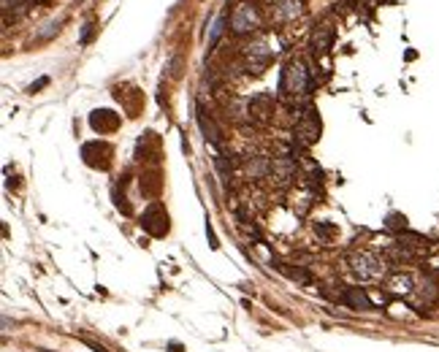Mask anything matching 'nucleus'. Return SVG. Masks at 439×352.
<instances>
[{"instance_id": "obj_1", "label": "nucleus", "mask_w": 439, "mask_h": 352, "mask_svg": "<svg viewBox=\"0 0 439 352\" xmlns=\"http://www.w3.org/2000/svg\"><path fill=\"white\" fill-rule=\"evenodd\" d=\"M350 271L355 273L360 282L382 279L385 277V263L374 252H355V255H350Z\"/></svg>"}, {"instance_id": "obj_2", "label": "nucleus", "mask_w": 439, "mask_h": 352, "mask_svg": "<svg viewBox=\"0 0 439 352\" xmlns=\"http://www.w3.org/2000/svg\"><path fill=\"white\" fill-rule=\"evenodd\" d=\"M279 90H282V92H290V95H309L312 82H309L307 68H304L301 62H290V65L282 70Z\"/></svg>"}, {"instance_id": "obj_3", "label": "nucleus", "mask_w": 439, "mask_h": 352, "mask_svg": "<svg viewBox=\"0 0 439 352\" xmlns=\"http://www.w3.org/2000/svg\"><path fill=\"white\" fill-rule=\"evenodd\" d=\"M296 136L301 138V144H312V141L320 136V120H317V114L312 111V108L301 116L299 128H296Z\"/></svg>"}, {"instance_id": "obj_4", "label": "nucleus", "mask_w": 439, "mask_h": 352, "mask_svg": "<svg viewBox=\"0 0 439 352\" xmlns=\"http://www.w3.org/2000/svg\"><path fill=\"white\" fill-rule=\"evenodd\" d=\"M141 225H144L152 236H163V233H166L163 225H168V217H166V211H163L160 206H152L144 217H141Z\"/></svg>"}, {"instance_id": "obj_5", "label": "nucleus", "mask_w": 439, "mask_h": 352, "mask_svg": "<svg viewBox=\"0 0 439 352\" xmlns=\"http://www.w3.org/2000/svg\"><path fill=\"white\" fill-rule=\"evenodd\" d=\"M258 25V14H255V9L252 6H239L236 9V14H233V30L236 33H247V30H252Z\"/></svg>"}, {"instance_id": "obj_6", "label": "nucleus", "mask_w": 439, "mask_h": 352, "mask_svg": "<svg viewBox=\"0 0 439 352\" xmlns=\"http://www.w3.org/2000/svg\"><path fill=\"white\" fill-rule=\"evenodd\" d=\"M342 301L347 303L350 309H372V298L366 295L363 287H347L342 295Z\"/></svg>"}, {"instance_id": "obj_7", "label": "nucleus", "mask_w": 439, "mask_h": 352, "mask_svg": "<svg viewBox=\"0 0 439 352\" xmlns=\"http://www.w3.org/2000/svg\"><path fill=\"white\" fill-rule=\"evenodd\" d=\"M388 290L396 293V295H410L415 290V279L410 273H393V277L388 279Z\"/></svg>"}, {"instance_id": "obj_8", "label": "nucleus", "mask_w": 439, "mask_h": 352, "mask_svg": "<svg viewBox=\"0 0 439 352\" xmlns=\"http://www.w3.org/2000/svg\"><path fill=\"white\" fill-rule=\"evenodd\" d=\"M117 122H120V120H117V114L106 111V108H103V111H92V116H90V125L95 130H114Z\"/></svg>"}, {"instance_id": "obj_9", "label": "nucleus", "mask_w": 439, "mask_h": 352, "mask_svg": "<svg viewBox=\"0 0 439 352\" xmlns=\"http://www.w3.org/2000/svg\"><path fill=\"white\" fill-rule=\"evenodd\" d=\"M328 44H331V30L323 27V30H320V35L315 33V41H312V46H315V54H317V52L323 54V52L328 49Z\"/></svg>"}, {"instance_id": "obj_10", "label": "nucleus", "mask_w": 439, "mask_h": 352, "mask_svg": "<svg viewBox=\"0 0 439 352\" xmlns=\"http://www.w3.org/2000/svg\"><path fill=\"white\" fill-rule=\"evenodd\" d=\"M279 3H282V9H279V17H282V19L296 17V14L301 11V3H299V0H279Z\"/></svg>"}, {"instance_id": "obj_11", "label": "nucleus", "mask_w": 439, "mask_h": 352, "mask_svg": "<svg viewBox=\"0 0 439 352\" xmlns=\"http://www.w3.org/2000/svg\"><path fill=\"white\" fill-rule=\"evenodd\" d=\"M385 228H390V230H404L407 228V217L404 214H388Z\"/></svg>"}, {"instance_id": "obj_12", "label": "nucleus", "mask_w": 439, "mask_h": 352, "mask_svg": "<svg viewBox=\"0 0 439 352\" xmlns=\"http://www.w3.org/2000/svg\"><path fill=\"white\" fill-rule=\"evenodd\" d=\"M223 27H225V17H220L217 22H214V27H211V44L220 38V33H223Z\"/></svg>"}, {"instance_id": "obj_13", "label": "nucleus", "mask_w": 439, "mask_h": 352, "mask_svg": "<svg viewBox=\"0 0 439 352\" xmlns=\"http://www.w3.org/2000/svg\"><path fill=\"white\" fill-rule=\"evenodd\" d=\"M206 236H209V244H211V249H217L220 244H217V239H214V230H211V225H206Z\"/></svg>"}, {"instance_id": "obj_14", "label": "nucleus", "mask_w": 439, "mask_h": 352, "mask_svg": "<svg viewBox=\"0 0 439 352\" xmlns=\"http://www.w3.org/2000/svg\"><path fill=\"white\" fill-rule=\"evenodd\" d=\"M46 84H49V79H41V82L30 84V90H27V92H35V90H41V87H46Z\"/></svg>"}, {"instance_id": "obj_15", "label": "nucleus", "mask_w": 439, "mask_h": 352, "mask_svg": "<svg viewBox=\"0 0 439 352\" xmlns=\"http://www.w3.org/2000/svg\"><path fill=\"white\" fill-rule=\"evenodd\" d=\"M90 35H92V25H87V27H84V35H82V44H87V41H90Z\"/></svg>"}, {"instance_id": "obj_16", "label": "nucleus", "mask_w": 439, "mask_h": 352, "mask_svg": "<svg viewBox=\"0 0 439 352\" xmlns=\"http://www.w3.org/2000/svg\"><path fill=\"white\" fill-rule=\"evenodd\" d=\"M168 349H171V352H182V344L174 341V344H168Z\"/></svg>"}]
</instances>
